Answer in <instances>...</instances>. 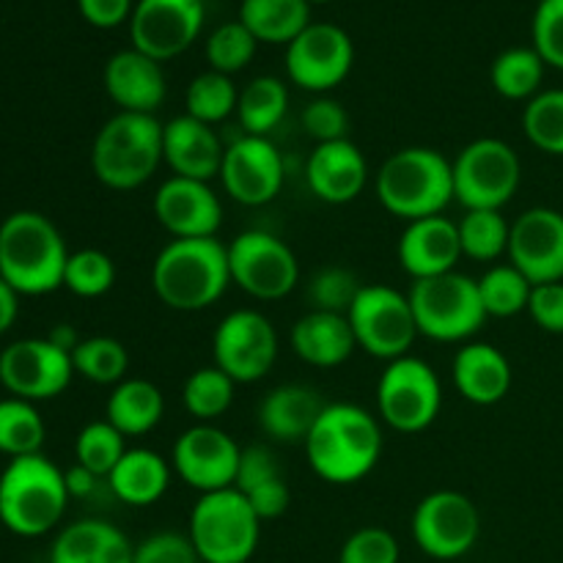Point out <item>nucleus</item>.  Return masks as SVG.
<instances>
[{
  "label": "nucleus",
  "mask_w": 563,
  "mask_h": 563,
  "mask_svg": "<svg viewBox=\"0 0 563 563\" xmlns=\"http://www.w3.org/2000/svg\"><path fill=\"white\" fill-rule=\"evenodd\" d=\"M302 445L308 465L322 482L346 487L366 478L377 467L383 454V429L377 418L361 405L333 401L324 405Z\"/></svg>",
  "instance_id": "nucleus-1"
},
{
  "label": "nucleus",
  "mask_w": 563,
  "mask_h": 563,
  "mask_svg": "<svg viewBox=\"0 0 563 563\" xmlns=\"http://www.w3.org/2000/svg\"><path fill=\"white\" fill-rule=\"evenodd\" d=\"M229 286V245L214 236L170 240L152 264V289L170 311H203L214 306Z\"/></svg>",
  "instance_id": "nucleus-2"
},
{
  "label": "nucleus",
  "mask_w": 563,
  "mask_h": 563,
  "mask_svg": "<svg viewBox=\"0 0 563 563\" xmlns=\"http://www.w3.org/2000/svg\"><path fill=\"white\" fill-rule=\"evenodd\" d=\"M64 234L42 212L20 209L0 223V278L16 295L38 297L64 286Z\"/></svg>",
  "instance_id": "nucleus-3"
},
{
  "label": "nucleus",
  "mask_w": 563,
  "mask_h": 563,
  "mask_svg": "<svg viewBox=\"0 0 563 563\" xmlns=\"http://www.w3.org/2000/svg\"><path fill=\"white\" fill-rule=\"evenodd\" d=\"M374 190L394 218L407 223L434 218L454 201V168L438 148L407 146L379 165Z\"/></svg>",
  "instance_id": "nucleus-4"
},
{
  "label": "nucleus",
  "mask_w": 563,
  "mask_h": 563,
  "mask_svg": "<svg viewBox=\"0 0 563 563\" xmlns=\"http://www.w3.org/2000/svg\"><path fill=\"white\" fill-rule=\"evenodd\" d=\"M69 489L64 471L44 454L16 456L0 473V522L22 539L53 531L66 515Z\"/></svg>",
  "instance_id": "nucleus-5"
},
{
  "label": "nucleus",
  "mask_w": 563,
  "mask_h": 563,
  "mask_svg": "<svg viewBox=\"0 0 563 563\" xmlns=\"http://www.w3.org/2000/svg\"><path fill=\"white\" fill-rule=\"evenodd\" d=\"M163 163V124L148 113H115L91 146L93 176L108 190H137Z\"/></svg>",
  "instance_id": "nucleus-6"
},
{
  "label": "nucleus",
  "mask_w": 563,
  "mask_h": 563,
  "mask_svg": "<svg viewBox=\"0 0 563 563\" xmlns=\"http://www.w3.org/2000/svg\"><path fill=\"white\" fill-rule=\"evenodd\" d=\"M187 537L201 563H247L258 548L262 520L240 489H220L192 506Z\"/></svg>",
  "instance_id": "nucleus-7"
},
{
  "label": "nucleus",
  "mask_w": 563,
  "mask_h": 563,
  "mask_svg": "<svg viewBox=\"0 0 563 563\" xmlns=\"http://www.w3.org/2000/svg\"><path fill=\"white\" fill-rule=\"evenodd\" d=\"M407 297H410L418 333L432 341H443V344L467 341L487 322L476 278L456 269L438 278L412 280Z\"/></svg>",
  "instance_id": "nucleus-8"
},
{
  "label": "nucleus",
  "mask_w": 563,
  "mask_h": 563,
  "mask_svg": "<svg viewBox=\"0 0 563 563\" xmlns=\"http://www.w3.org/2000/svg\"><path fill=\"white\" fill-rule=\"evenodd\" d=\"M346 319L355 333L357 350L385 363L410 355L416 335H421L412 317L410 297L385 284L363 286Z\"/></svg>",
  "instance_id": "nucleus-9"
},
{
  "label": "nucleus",
  "mask_w": 563,
  "mask_h": 563,
  "mask_svg": "<svg viewBox=\"0 0 563 563\" xmlns=\"http://www.w3.org/2000/svg\"><path fill=\"white\" fill-rule=\"evenodd\" d=\"M454 168V201L467 209H504L520 190L522 165L515 148L500 137L467 143Z\"/></svg>",
  "instance_id": "nucleus-10"
},
{
  "label": "nucleus",
  "mask_w": 563,
  "mask_h": 563,
  "mask_svg": "<svg viewBox=\"0 0 563 563\" xmlns=\"http://www.w3.org/2000/svg\"><path fill=\"white\" fill-rule=\"evenodd\" d=\"M443 407L438 372L421 357L405 355L385 366L377 383L379 418L401 434H418L432 427Z\"/></svg>",
  "instance_id": "nucleus-11"
},
{
  "label": "nucleus",
  "mask_w": 563,
  "mask_h": 563,
  "mask_svg": "<svg viewBox=\"0 0 563 563\" xmlns=\"http://www.w3.org/2000/svg\"><path fill=\"white\" fill-rule=\"evenodd\" d=\"M231 284L253 300H284L300 284V262L295 251L262 229L242 231L229 245Z\"/></svg>",
  "instance_id": "nucleus-12"
},
{
  "label": "nucleus",
  "mask_w": 563,
  "mask_h": 563,
  "mask_svg": "<svg viewBox=\"0 0 563 563\" xmlns=\"http://www.w3.org/2000/svg\"><path fill=\"white\" fill-rule=\"evenodd\" d=\"M410 528L421 553L438 561H456L476 548L482 537V515L467 495L438 489L416 506Z\"/></svg>",
  "instance_id": "nucleus-13"
},
{
  "label": "nucleus",
  "mask_w": 563,
  "mask_h": 563,
  "mask_svg": "<svg viewBox=\"0 0 563 563\" xmlns=\"http://www.w3.org/2000/svg\"><path fill=\"white\" fill-rule=\"evenodd\" d=\"M212 357L234 383L251 385L267 377L278 357V333L262 311L240 308L220 319L212 335Z\"/></svg>",
  "instance_id": "nucleus-14"
},
{
  "label": "nucleus",
  "mask_w": 563,
  "mask_h": 563,
  "mask_svg": "<svg viewBox=\"0 0 563 563\" xmlns=\"http://www.w3.org/2000/svg\"><path fill=\"white\" fill-rule=\"evenodd\" d=\"M355 44L344 27L333 22H311L291 44H286V75L311 93H328L350 77Z\"/></svg>",
  "instance_id": "nucleus-15"
},
{
  "label": "nucleus",
  "mask_w": 563,
  "mask_h": 563,
  "mask_svg": "<svg viewBox=\"0 0 563 563\" xmlns=\"http://www.w3.org/2000/svg\"><path fill=\"white\" fill-rule=\"evenodd\" d=\"M75 377L71 352L49 339H22L0 350V383L11 396L47 401L64 394Z\"/></svg>",
  "instance_id": "nucleus-16"
},
{
  "label": "nucleus",
  "mask_w": 563,
  "mask_h": 563,
  "mask_svg": "<svg viewBox=\"0 0 563 563\" xmlns=\"http://www.w3.org/2000/svg\"><path fill=\"white\" fill-rule=\"evenodd\" d=\"M240 456L242 449L229 432L212 423H196L176 438L170 465L187 487L207 495L234 487Z\"/></svg>",
  "instance_id": "nucleus-17"
},
{
  "label": "nucleus",
  "mask_w": 563,
  "mask_h": 563,
  "mask_svg": "<svg viewBox=\"0 0 563 563\" xmlns=\"http://www.w3.org/2000/svg\"><path fill=\"white\" fill-rule=\"evenodd\" d=\"M203 16V0H137L130 16L132 47L159 64L176 58L192 47Z\"/></svg>",
  "instance_id": "nucleus-18"
},
{
  "label": "nucleus",
  "mask_w": 563,
  "mask_h": 563,
  "mask_svg": "<svg viewBox=\"0 0 563 563\" xmlns=\"http://www.w3.org/2000/svg\"><path fill=\"white\" fill-rule=\"evenodd\" d=\"M220 181L242 207H264L284 187V157L269 137L242 135L225 146Z\"/></svg>",
  "instance_id": "nucleus-19"
},
{
  "label": "nucleus",
  "mask_w": 563,
  "mask_h": 563,
  "mask_svg": "<svg viewBox=\"0 0 563 563\" xmlns=\"http://www.w3.org/2000/svg\"><path fill=\"white\" fill-rule=\"evenodd\" d=\"M509 262L533 286L563 280V214L559 209L533 207L511 223Z\"/></svg>",
  "instance_id": "nucleus-20"
},
{
  "label": "nucleus",
  "mask_w": 563,
  "mask_h": 563,
  "mask_svg": "<svg viewBox=\"0 0 563 563\" xmlns=\"http://www.w3.org/2000/svg\"><path fill=\"white\" fill-rule=\"evenodd\" d=\"M154 218L174 240H207L223 223V203L209 181L170 176L154 192Z\"/></svg>",
  "instance_id": "nucleus-21"
},
{
  "label": "nucleus",
  "mask_w": 563,
  "mask_h": 563,
  "mask_svg": "<svg viewBox=\"0 0 563 563\" xmlns=\"http://www.w3.org/2000/svg\"><path fill=\"white\" fill-rule=\"evenodd\" d=\"M462 258L460 225L454 220L434 214L407 223L399 236V262L401 269L412 280L438 278V275L454 273Z\"/></svg>",
  "instance_id": "nucleus-22"
},
{
  "label": "nucleus",
  "mask_w": 563,
  "mask_h": 563,
  "mask_svg": "<svg viewBox=\"0 0 563 563\" xmlns=\"http://www.w3.org/2000/svg\"><path fill=\"white\" fill-rule=\"evenodd\" d=\"M225 146L218 130L192 115L181 113L163 124V163L174 176L212 181L223 168Z\"/></svg>",
  "instance_id": "nucleus-23"
},
{
  "label": "nucleus",
  "mask_w": 563,
  "mask_h": 563,
  "mask_svg": "<svg viewBox=\"0 0 563 563\" xmlns=\"http://www.w3.org/2000/svg\"><path fill=\"white\" fill-rule=\"evenodd\" d=\"M306 181L319 201L333 203V207L350 203L368 185L366 157L350 137L317 143L306 163Z\"/></svg>",
  "instance_id": "nucleus-24"
},
{
  "label": "nucleus",
  "mask_w": 563,
  "mask_h": 563,
  "mask_svg": "<svg viewBox=\"0 0 563 563\" xmlns=\"http://www.w3.org/2000/svg\"><path fill=\"white\" fill-rule=\"evenodd\" d=\"M104 91L119 104L121 113H148L165 102V75L159 60L141 49H119L104 64Z\"/></svg>",
  "instance_id": "nucleus-25"
},
{
  "label": "nucleus",
  "mask_w": 563,
  "mask_h": 563,
  "mask_svg": "<svg viewBox=\"0 0 563 563\" xmlns=\"http://www.w3.org/2000/svg\"><path fill=\"white\" fill-rule=\"evenodd\" d=\"M324 401L311 385L286 383L269 390L258 405V427L278 443H306Z\"/></svg>",
  "instance_id": "nucleus-26"
},
{
  "label": "nucleus",
  "mask_w": 563,
  "mask_h": 563,
  "mask_svg": "<svg viewBox=\"0 0 563 563\" xmlns=\"http://www.w3.org/2000/svg\"><path fill=\"white\" fill-rule=\"evenodd\" d=\"M454 385L462 399L478 407H493L506 399L511 388V363L509 357L493 344L473 341L454 355Z\"/></svg>",
  "instance_id": "nucleus-27"
},
{
  "label": "nucleus",
  "mask_w": 563,
  "mask_h": 563,
  "mask_svg": "<svg viewBox=\"0 0 563 563\" xmlns=\"http://www.w3.org/2000/svg\"><path fill=\"white\" fill-rule=\"evenodd\" d=\"M289 344L302 363L313 368H335L357 350L355 333L344 313L308 311L295 322Z\"/></svg>",
  "instance_id": "nucleus-28"
},
{
  "label": "nucleus",
  "mask_w": 563,
  "mask_h": 563,
  "mask_svg": "<svg viewBox=\"0 0 563 563\" xmlns=\"http://www.w3.org/2000/svg\"><path fill=\"white\" fill-rule=\"evenodd\" d=\"M135 548L104 520H77L55 537L49 563H132Z\"/></svg>",
  "instance_id": "nucleus-29"
},
{
  "label": "nucleus",
  "mask_w": 563,
  "mask_h": 563,
  "mask_svg": "<svg viewBox=\"0 0 563 563\" xmlns=\"http://www.w3.org/2000/svg\"><path fill=\"white\" fill-rule=\"evenodd\" d=\"M110 493L126 506H152L168 493L170 465L152 449H126L108 476Z\"/></svg>",
  "instance_id": "nucleus-30"
},
{
  "label": "nucleus",
  "mask_w": 563,
  "mask_h": 563,
  "mask_svg": "<svg viewBox=\"0 0 563 563\" xmlns=\"http://www.w3.org/2000/svg\"><path fill=\"white\" fill-rule=\"evenodd\" d=\"M165 412V396L154 383L126 377L113 385L104 407V421L113 423L124 438H141L159 427Z\"/></svg>",
  "instance_id": "nucleus-31"
},
{
  "label": "nucleus",
  "mask_w": 563,
  "mask_h": 563,
  "mask_svg": "<svg viewBox=\"0 0 563 563\" xmlns=\"http://www.w3.org/2000/svg\"><path fill=\"white\" fill-rule=\"evenodd\" d=\"M240 22L264 44H291L311 25L308 0H242Z\"/></svg>",
  "instance_id": "nucleus-32"
},
{
  "label": "nucleus",
  "mask_w": 563,
  "mask_h": 563,
  "mask_svg": "<svg viewBox=\"0 0 563 563\" xmlns=\"http://www.w3.org/2000/svg\"><path fill=\"white\" fill-rule=\"evenodd\" d=\"M286 110H289V91H286L284 80L273 75H262L253 77L240 91L236 119H240L245 135L269 137V132L284 121Z\"/></svg>",
  "instance_id": "nucleus-33"
},
{
  "label": "nucleus",
  "mask_w": 563,
  "mask_h": 563,
  "mask_svg": "<svg viewBox=\"0 0 563 563\" xmlns=\"http://www.w3.org/2000/svg\"><path fill=\"white\" fill-rule=\"evenodd\" d=\"M548 64L533 47H509L493 60L489 80L504 99L511 102H531L542 91Z\"/></svg>",
  "instance_id": "nucleus-34"
},
{
  "label": "nucleus",
  "mask_w": 563,
  "mask_h": 563,
  "mask_svg": "<svg viewBox=\"0 0 563 563\" xmlns=\"http://www.w3.org/2000/svg\"><path fill=\"white\" fill-rule=\"evenodd\" d=\"M462 256L473 262H498L509 253L511 223L498 209H467L460 223Z\"/></svg>",
  "instance_id": "nucleus-35"
},
{
  "label": "nucleus",
  "mask_w": 563,
  "mask_h": 563,
  "mask_svg": "<svg viewBox=\"0 0 563 563\" xmlns=\"http://www.w3.org/2000/svg\"><path fill=\"white\" fill-rule=\"evenodd\" d=\"M44 434L47 429L33 401L16 399V396L0 399V454L9 460L42 454Z\"/></svg>",
  "instance_id": "nucleus-36"
},
{
  "label": "nucleus",
  "mask_w": 563,
  "mask_h": 563,
  "mask_svg": "<svg viewBox=\"0 0 563 563\" xmlns=\"http://www.w3.org/2000/svg\"><path fill=\"white\" fill-rule=\"evenodd\" d=\"M478 284V297L487 311V317L509 319L517 313L528 311V300H531L533 284L515 267V264H495L489 267Z\"/></svg>",
  "instance_id": "nucleus-37"
},
{
  "label": "nucleus",
  "mask_w": 563,
  "mask_h": 563,
  "mask_svg": "<svg viewBox=\"0 0 563 563\" xmlns=\"http://www.w3.org/2000/svg\"><path fill=\"white\" fill-rule=\"evenodd\" d=\"M234 388L236 383L229 374L220 372L218 366H203L185 379L181 405H185L187 416L196 418L198 423H212L231 407Z\"/></svg>",
  "instance_id": "nucleus-38"
},
{
  "label": "nucleus",
  "mask_w": 563,
  "mask_h": 563,
  "mask_svg": "<svg viewBox=\"0 0 563 563\" xmlns=\"http://www.w3.org/2000/svg\"><path fill=\"white\" fill-rule=\"evenodd\" d=\"M236 102H240V91H236L234 80L212 69L192 77L185 91V113L209 126L236 113Z\"/></svg>",
  "instance_id": "nucleus-39"
},
{
  "label": "nucleus",
  "mask_w": 563,
  "mask_h": 563,
  "mask_svg": "<svg viewBox=\"0 0 563 563\" xmlns=\"http://www.w3.org/2000/svg\"><path fill=\"white\" fill-rule=\"evenodd\" d=\"M71 363H75V374L91 379L93 385H119L121 379H126L130 352L119 339L91 335L75 346Z\"/></svg>",
  "instance_id": "nucleus-40"
},
{
  "label": "nucleus",
  "mask_w": 563,
  "mask_h": 563,
  "mask_svg": "<svg viewBox=\"0 0 563 563\" xmlns=\"http://www.w3.org/2000/svg\"><path fill=\"white\" fill-rule=\"evenodd\" d=\"M522 130L539 152L563 157V88L539 91L522 110Z\"/></svg>",
  "instance_id": "nucleus-41"
},
{
  "label": "nucleus",
  "mask_w": 563,
  "mask_h": 563,
  "mask_svg": "<svg viewBox=\"0 0 563 563\" xmlns=\"http://www.w3.org/2000/svg\"><path fill=\"white\" fill-rule=\"evenodd\" d=\"M126 454V438L110 421H93L80 429L75 440V460L93 476L108 478L121 456Z\"/></svg>",
  "instance_id": "nucleus-42"
},
{
  "label": "nucleus",
  "mask_w": 563,
  "mask_h": 563,
  "mask_svg": "<svg viewBox=\"0 0 563 563\" xmlns=\"http://www.w3.org/2000/svg\"><path fill=\"white\" fill-rule=\"evenodd\" d=\"M115 284V264L113 258L97 247H82V251L69 253V262L64 269V286L71 295L82 300H97L108 295Z\"/></svg>",
  "instance_id": "nucleus-43"
},
{
  "label": "nucleus",
  "mask_w": 563,
  "mask_h": 563,
  "mask_svg": "<svg viewBox=\"0 0 563 563\" xmlns=\"http://www.w3.org/2000/svg\"><path fill=\"white\" fill-rule=\"evenodd\" d=\"M256 36H253L240 20L223 22V25L214 27L207 38L209 69L229 77L236 75V71H242L251 64L253 55H256Z\"/></svg>",
  "instance_id": "nucleus-44"
},
{
  "label": "nucleus",
  "mask_w": 563,
  "mask_h": 563,
  "mask_svg": "<svg viewBox=\"0 0 563 563\" xmlns=\"http://www.w3.org/2000/svg\"><path fill=\"white\" fill-rule=\"evenodd\" d=\"M361 289L363 284L352 269L333 264V267H322L319 273H313V278L308 280V302H311V311L344 313L346 317Z\"/></svg>",
  "instance_id": "nucleus-45"
},
{
  "label": "nucleus",
  "mask_w": 563,
  "mask_h": 563,
  "mask_svg": "<svg viewBox=\"0 0 563 563\" xmlns=\"http://www.w3.org/2000/svg\"><path fill=\"white\" fill-rule=\"evenodd\" d=\"M401 550L388 528L368 526L341 544L339 563H399Z\"/></svg>",
  "instance_id": "nucleus-46"
},
{
  "label": "nucleus",
  "mask_w": 563,
  "mask_h": 563,
  "mask_svg": "<svg viewBox=\"0 0 563 563\" xmlns=\"http://www.w3.org/2000/svg\"><path fill=\"white\" fill-rule=\"evenodd\" d=\"M531 47L553 69L563 71V0H539L533 11Z\"/></svg>",
  "instance_id": "nucleus-47"
},
{
  "label": "nucleus",
  "mask_w": 563,
  "mask_h": 563,
  "mask_svg": "<svg viewBox=\"0 0 563 563\" xmlns=\"http://www.w3.org/2000/svg\"><path fill=\"white\" fill-rule=\"evenodd\" d=\"M302 126L308 135L317 143H333L344 141L350 132V115H346L344 104L333 97H317L306 104L302 110Z\"/></svg>",
  "instance_id": "nucleus-48"
},
{
  "label": "nucleus",
  "mask_w": 563,
  "mask_h": 563,
  "mask_svg": "<svg viewBox=\"0 0 563 563\" xmlns=\"http://www.w3.org/2000/svg\"><path fill=\"white\" fill-rule=\"evenodd\" d=\"M132 563H201V559H198L190 537L174 531H159L137 544Z\"/></svg>",
  "instance_id": "nucleus-49"
},
{
  "label": "nucleus",
  "mask_w": 563,
  "mask_h": 563,
  "mask_svg": "<svg viewBox=\"0 0 563 563\" xmlns=\"http://www.w3.org/2000/svg\"><path fill=\"white\" fill-rule=\"evenodd\" d=\"M275 478H284V473H280L278 460H275V454L267 445H247V449H242L234 489L247 495L262 487V484L275 482Z\"/></svg>",
  "instance_id": "nucleus-50"
},
{
  "label": "nucleus",
  "mask_w": 563,
  "mask_h": 563,
  "mask_svg": "<svg viewBox=\"0 0 563 563\" xmlns=\"http://www.w3.org/2000/svg\"><path fill=\"white\" fill-rule=\"evenodd\" d=\"M528 313L544 333L563 335V280L533 286Z\"/></svg>",
  "instance_id": "nucleus-51"
},
{
  "label": "nucleus",
  "mask_w": 563,
  "mask_h": 563,
  "mask_svg": "<svg viewBox=\"0 0 563 563\" xmlns=\"http://www.w3.org/2000/svg\"><path fill=\"white\" fill-rule=\"evenodd\" d=\"M245 498H247V504H251V509L256 511L258 520L267 522V520H278L280 515H286L291 495H289V487H286L284 478H275V482L262 484L258 489L247 493Z\"/></svg>",
  "instance_id": "nucleus-52"
},
{
  "label": "nucleus",
  "mask_w": 563,
  "mask_h": 563,
  "mask_svg": "<svg viewBox=\"0 0 563 563\" xmlns=\"http://www.w3.org/2000/svg\"><path fill=\"white\" fill-rule=\"evenodd\" d=\"M82 20L93 27H115L132 16V0H77Z\"/></svg>",
  "instance_id": "nucleus-53"
},
{
  "label": "nucleus",
  "mask_w": 563,
  "mask_h": 563,
  "mask_svg": "<svg viewBox=\"0 0 563 563\" xmlns=\"http://www.w3.org/2000/svg\"><path fill=\"white\" fill-rule=\"evenodd\" d=\"M64 478L66 489H69V498H88L99 484V476H93L91 471H86V467L77 465V462L75 467H69V471L64 473Z\"/></svg>",
  "instance_id": "nucleus-54"
},
{
  "label": "nucleus",
  "mask_w": 563,
  "mask_h": 563,
  "mask_svg": "<svg viewBox=\"0 0 563 563\" xmlns=\"http://www.w3.org/2000/svg\"><path fill=\"white\" fill-rule=\"evenodd\" d=\"M16 313H20V295L0 278V335L16 322Z\"/></svg>",
  "instance_id": "nucleus-55"
},
{
  "label": "nucleus",
  "mask_w": 563,
  "mask_h": 563,
  "mask_svg": "<svg viewBox=\"0 0 563 563\" xmlns=\"http://www.w3.org/2000/svg\"><path fill=\"white\" fill-rule=\"evenodd\" d=\"M308 3H328V0H308Z\"/></svg>",
  "instance_id": "nucleus-56"
}]
</instances>
